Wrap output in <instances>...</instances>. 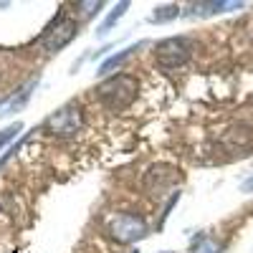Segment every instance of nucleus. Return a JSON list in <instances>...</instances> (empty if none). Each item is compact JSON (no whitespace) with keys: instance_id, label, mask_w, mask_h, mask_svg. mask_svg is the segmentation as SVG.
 I'll return each mask as SVG.
<instances>
[{"instance_id":"f03ea898","label":"nucleus","mask_w":253,"mask_h":253,"mask_svg":"<svg viewBox=\"0 0 253 253\" xmlns=\"http://www.w3.org/2000/svg\"><path fill=\"white\" fill-rule=\"evenodd\" d=\"M190 53H193V46H190V41L182 38V36L165 38L155 48V58L165 69H177V66H182V63H187Z\"/></svg>"},{"instance_id":"9d476101","label":"nucleus","mask_w":253,"mask_h":253,"mask_svg":"<svg viewBox=\"0 0 253 253\" xmlns=\"http://www.w3.org/2000/svg\"><path fill=\"white\" fill-rule=\"evenodd\" d=\"M177 15H180V8L177 5H162V8H157L152 13V20H155V23H165V20H172Z\"/></svg>"},{"instance_id":"6e6552de","label":"nucleus","mask_w":253,"mask_h":253,"mask_svg":"<svg viewBox=\"0 0 253 253\" xmlns=\"http://www.w3.org/2000/svg\"><path fill=\"white\" fill-rule=\"evenodd\" d=\"M142 46H144V43H137V46H129V48H124L122 53H117V56H112L109 61H104V63H101V66H99V74H101V76H107V74H112V71H114V69L119 66V63H124L126 58H129V56H132V53H134L137 48H142Z\"/></svg>"},{"instance_id":"20e7f679","label":"nucleus","mask_w":253,"mask_h":253,"mask_svg":"<svg viewBox=\"0 0 253 253\" xmlns=\"http://www.w3.org/2000/svg\"><path fill=\"white\" fill-rule=\"evenodd\" d=\"M84 124L79 107H61L46 119V132L53 137H74Z\"/></svg>"},{"instance_id":"f257e3e1","label":"nucleus","mask_w":253,"mask_h":253,"mask_svg":"<svg viewBox=\"0 0 253 253\" xmlns=\"http://www.w3.org/2000/svg\"><path fill=\"white\" fill-rule=\"evenodd\" d=\"M137 89L139 84L134 76L129 74H117L109 76L107 81H101L96 86V96L107 109L112 112H124L126 107H132V101L137 99Z\"/></svg>"},{"instance_id":"9b49d317","label":"nucleus","mask_w":253,"mask_h":253,"mask_svg":"<svg viewBox=\"0 0 253 253\" xmlns=\"http://www.w3.org/2000/svg\"><path fill=\"white\" fill-rule=\"evenodd\" d=\"M193 253H223V248L213 241V238H200L193 248Z\"/></svg>"},{"instance_id":"ddd939ff","label":"nucleus","mask_w":253,"mask_h":253,"mask_svg":"<svg viewBox=\"0 0 253 253\" xmlns=\"http://www.w3.org/2000/svg\"><path fill=\"white\" fill-rule=\"evenodd\" d=\"M165 253H170V251H165Z\"/></svg>"},{"instance_id":"39448f33","label":"nucleus","mask_w":253,"mask_h":253,"mask_svg":"<svg viewBox=\"0 0 253 253\" xmlns=\"http://www.w3.org/2000/svg\"><path fill=\"white\" fill-rule=\"evenodd\" d=\"M109 233L119 243H134V241L147 236V223L139 215H134V213H122V215L112 218Z\"/></svg>"},{"instance_id":"f8f14e48","label":"nucleus","mask_w":253,"mask_h":253,"mask_svg":"<svg viewBox=\"0 0 253 253\" xmlns=\"http://www.w3.org/2000/svg\"><path fill=\"white\" fill-rule=\"evenodd\" d=\"M20 129H23V124H20V122H15V124H10V126H5V129H3V132H0V150H3V147H5V144H8L10 139H15Z\"/></svg>"},{"instance_id":"1a4fd4ad","label":"nucleus","mask_w":253,"mask_h":253,"mask_svg":"<svg viewBox=\"0 0 253 253\" xmlns=\"http://www.w3.org/2000/svg\"><path fill=\"white\" fill-rule=\"evenodd\" d=\"M126 8H129V3H119V5H117V8H114V10H112V13L107 15V20H104V23H101L99 33H109V31H112V26H114L117 20H119V18L124 15V10H126Z\"/></svg>"},{"instance_id":"423d86ee","label":"nucleus","mask_w":253,"mask_h":253,"mask_svg":"<svg viewBox=\"0 0 253 253\" xmlns=\"http://www.w3.org/2000/svg\"><path fill=\"white\" fill-rule=\"evenodd\" d=\"M76 33H79L76 20H71V18H66V15H61L56 23L43 33V38H41V46H43L48 53H56V51H61L63 46H69Z\"/></svg>"},{"instance_id":"7ed1b4c3","label":"nucleus","mask_w":253,"mask_h":253,"mask_svg":"<svg viewBox=\"0 0 253 253\" xmlns=\"http://www.w3.org/2000/svg\"><path fill=\"white\" fill-rule=\"evenodd\" d=\"M182 180L180 170L172 165H152L150 170L144 172V190L150 193L152 198H162L165 190H170L172 185H177Z\"/></svg>"},{"instance_id":"0eeeda50","label":"nucleus","mask_w":253,"mask_h":253,"mask_svg":"<svg viewBox=\"0 0 253 253\" xmlns=\"http://www.w3.org/2000/svg\"><path fill=\"white\" fill-rule=\"evenodd\" d=\"M243 8V3H195L193 5V15H215V13H225V10H238Z\"/></svg>"}]
</instances>
